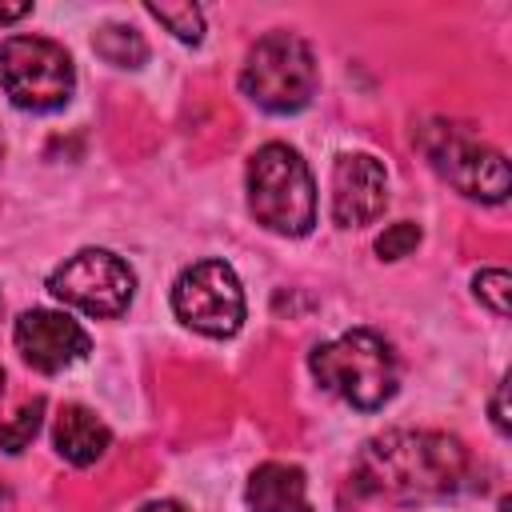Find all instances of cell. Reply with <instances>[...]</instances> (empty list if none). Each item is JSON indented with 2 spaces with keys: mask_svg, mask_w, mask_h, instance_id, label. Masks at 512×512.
Listing matches in <instances>:
<instances>
[{
  "mask_svg": "<svg viewBox=\"0 0 512 512\" xmlns=\"http://www.w3.org/2000/svg\"><path fill=\"white\" fill-rule=\"evenodd\" d=\"M468 476V452L448 432L428 428H392L372 436L356 464L352 480L364 496H384L396 504L412 500H436L464 484Z\"/></svg>",
  "mask_w": 512,
  "mask_h": 512,
  "instance_id": "obj_1",
  "label": "cell"
},
{
  "mask_svg": "<svg viewBox=\"0 0 512 512\" xmlns=\"http://www.w3.org/2000/svg\"><path fill=\"white\" fill-rule=\"evenodd\" d=\"M308 368L320 388L348 400L360 412H376L396 396L400 368L388 340L372 328H352L328 344H316Z\"/></svg>",
  "mask_w": 512,
  "mask_h": 512,
  "instance_id": "obj_2",
  "label": "cell"
},
{
  "mask_svg": "<svg viewBox=\"0 0 512 512\" xmlns=\"http://www.w3.org/2000/svg\"><path fill=\"white\" fill-rule=\"evenodd\" d=\"M248 212L276 236H304L316 224V184L296 148L272 140L248 160Z\"/></svg>",
  "mask_w": 512,
  "mask_h": 512,
  "instance_id": "obj_3",
  "label": "cell"
},
{
  "mask_svg": "<svg viewBox=\"0 0 512 512\" xmlns=\"http://www.w3.org/2000/svg\"><path fill=\"white\" fill-rule=\"evenodd\" d=\"M240 88L264 112H300L316 92V56L296 32H268L248 48Z\"/></svg>",
  "mask_w": 512,
  "mask_h": 512,
  "instance_id": "obj_4",
  "label": "cell"
},
{
  "mask_svg": "<svg viewBox=\"0 0 512 512\" xmlns=\"http://www.w3.org/2000/svg\"><path fill=\"white\" fill-rule=\"evenodd\" d=\"M420 152L432 160V168L468 200L504 204L508 200V164L496 148H488L480 136H472L464 124L452 120H428L416 132Z\"/></svg>",
  "mask_w": 512,
  "mask_h": 512,
  "instance_id": "obj_5",
  "label": "cell"
},
{
  "mask_svg": "<svg viewBox=\"0 0 512 512\" xmlns=\"http://www.w3.org/2000/svg\"><path fill=\"white\" fill-rule=\"evenodd\" d=\"M0 84L24 112H56L72 100V56L44 36H8L0 44Z\"/></svg>",
  "mask_w": 512,
  "mask_h": 512,
  "instance_id": "obj_6",
  "label": "cell"
},
{
  "mask_svg": "<svg viewBox=\"0 0 512 512\" xmlns=\"http://www.w3.org/2000/svg\"><path fill=\"white\" fill-rule=\"evenodd\" d=\"M172 312L200 336H236L244 324L240 276L224 260H200L184 268L172 284Z\"/></svg>",
  "mask_w": 512,
  "mask_h": 512,
  "instance_id": "obj_7",
  "label": "cell"
},
{
  "mask_svg": "<svg viewBox=\"0 0 512 512\" xmlns=\"http://www.w3.org/2000/svg\"><path fill=\"white\" fill-rule=\"evenodd\" d=\"M48 292L88 316L112 320L132 304L136 272L108 248H84L48 276Z\"/></svg>",
  "mask_w": 512,
  "mask_h": 512,
  "instance_id": "obj_8",
  "label": "cell"
},
{
  "mask_svg": "<svg viewBox=\"0 0 512 512\" xmlns=\"http://www.w3.org/2000/svg\"><path fill=\"white\" fill-rule=\"evenodd\" d=\"M12 336H16V352L24 356V364L44 372V376H56V372L72 368L92 348L88 332L68 312H52V308L24 312L12 328Z\"/></svg>",
  "mask_w": 512,
  "mask_h": 512,
  "instance_id": "obj_9",
  "label": "cell"
},
{
  "mask_svg": "<svg viewBox=\"0 0 512 512\" xmlns=\"http://www.w3.org/2000/svg\"><path fill=\"white\" fill-rule=\"evenodd\" d=\"M388 204V172L368 152H344L332 168V220L340 228L372 224Z\"/></svg>",
  "mask_w": 512,
  "mask_h": 512,
  "instance_id": "obj_10",
  "label": "cell"
},
{
  "mask_svg": "<svg viewBox=\"0 0 512 512\" xmlns=\"http://www.w3.org/2000/svg\"><path fill=\"white\" fill-rule=\"evenodd\" d=\"M248 512H312L304 472L284 460L260 464L248 476Z\"/></svg>",
  "mask_w": 512,
  "mask_h": 512,
  "instance_id": "obj_11",
  "label": "cell"
},
{
  "mask_svg": "<svg viewBox=\"0 0 512 512\" xmlns=\"http://www.w3.org/2000/svg\"><path fill=\"white\" fill-rule=\"evenodd\" d=\"M52 444L56 452L76 464V468H88L96 464L108 444H112V432L104 420H96V412H88L84 404H68L60 416H56V428H52Z\"/></svg>",
  "mask_w": 512,
  "mask_h": 512,
  "instance_id": "obj_12",
  "label": "cell"
},
{
  "mask_svg": "<svg viewBox=\"0 0 512 512\" xmlns=\"http://www.w3.org/2000/svg\"><path fill=\"white\" fill-rule=\"evenodd\" d=\"M92 48H96V56H104V60L116 64V68H140V64L148 60L144 36H140L136 28H128V24H104V28L96 32Z\"/></svg>",
  "mask_w": 512,
  "mask_h": 512,
  "instance_id": "obj_13",
  "label": "cell"
},
{
  "mask_svg": "<svg viewBox=\"0 0 512 512\" xmlns=\"http://www.w3.org/2000/svg\"><path fill=\"white\" fill-rule=\"evenodd\" d=\"M144 12L152 20H160L184 44H200L204 40V12H200V4H144Z\"/></svg>",
  "mask_w": 512,
  "mask_h": 512,
  "instance_id": "obj_14",
  "label": "cell"
},
{
  "mask_svg": "<svg viewBox=\"0 0 512 512\" xmlns=\"http://www.w3.org/2000/svg\"><path fill=\"white\" fill-rule=\"evenodd\" d=\"M40 416H44V400H28L12 420H0V448L4 452H20L28 448V440L40 432Z\"/></svg>",
  "mask_w": 512,
  "mask_h": 512,
  "instance_id": "obj_15",
  "label": "cell"
},
{
  "mask_svg": "<svg viewBox=\"0 0 512 512\" xmlns=\"http://www.w3.org/2000/svg\"><path fill=\"white\" fill-rule=\"evenodd\" d=\"M472 288H476V296H480L496 316H508V308H512V276H508L504 268H484V272H476Z\"/></svg>",
  "mask_w": 512,
  "mask_h": 512,
  "instance_id": "obj_16",
  "label": "cell"
},
{
  "mask_svg": "<svg viewBox=\"0 0 512 512\" xmlns=\"http://www.w3.org/2000/svg\"><path fill=\"white\" fill-rule=\"evenodd\" d=\"M416 244H420V224L400 220V224L384 228V236L376 240V252H380V260H400V256H408Z\"/></svg>",
  "mask_w": 512,
  "mask_h": 512,
  "instance_id": "obj_17",
  "label": "cell"
},
{
  "mask_svg": "<svg viewBox=\"0 0 512 512\" xmlns=\"http://www.w3.org/2000/svg\"><path fill=\"white\" fill-rule=\"evenodd\" d=\"M504 396H508V380H500L496 384V396H492V424H496L500 436L508 432V404H504Z\"/></svg>",
  "mask_w": 512,
  "mask_h": 512,
  "instance_id": "obj_18",
  "label": "cell"
},
{
  "mask_svg": "<svg viewBox=\"0 0 512 512\" xmlns=\"http://www.w3.org/2000/svg\"><path fill=\"white\" fill-rule=\"evenodd\" d=\"M32 12V4H12V8H0V24H12V20H20V16H28Z\"/></svg>",
  "mask_w": 512,
  "mask_h": 512,
  "instance_id": "obj_19",
  "label": "cell"
},
{
  "mask_svg": "<svg viewBox=\"0 0 512 512\" xmlns=\"http://www.w3.org/2000/svg\"><path fill=\"white\" fill-rule=\"evenodd\" d=\"M140 512H184L176 500H152V504H144Z\"/></svg>",
  "mask_w": 512,
  "mask_h": 512,
  "instance_id": "obj_20",
  "label": "cell"
},
{
  "mask_svg": "<svg viewBox=\"0 0 512 512\" xmlns=\"http://www.w3.org/2000/svg\"><path fill=\"white\" fill-rule=\"evenodd\" d=\"M0 392H4V368H0Z\"/></svg>",
  "mask_w": 512,
  "mask_h": 512,
  "instance_id": "obj_21",
  "label": "cell"
},
{
  "mask_svg": "<svg viewBox=\"0 0 512 512\" xmlns=\"http://www.w3.org/2000/svg\"><path fill=\"white\" fill-rule=\"evenodd\" d=\"M0 160H4V140H0Z\"/></svg>",
  "mask_w": 512,
  "mask_h": 512,
  "instance_id": "obj_22",
  "label": "cell"
},
{
  "mask_svg": "<svg viewBox=\"0 0 512 512\" xmlns=\"http://www.w3.org/2000/svg\"><path fill=\"white\" fill-rule=\"evenodd\" d=\"M0 308H4V300H0Z\"/></svg>",
  "mask_w": 512,
  "mask_h": 512,
  "instance_id": "obj_23",
  "label": "cell"
}]
</instances>
